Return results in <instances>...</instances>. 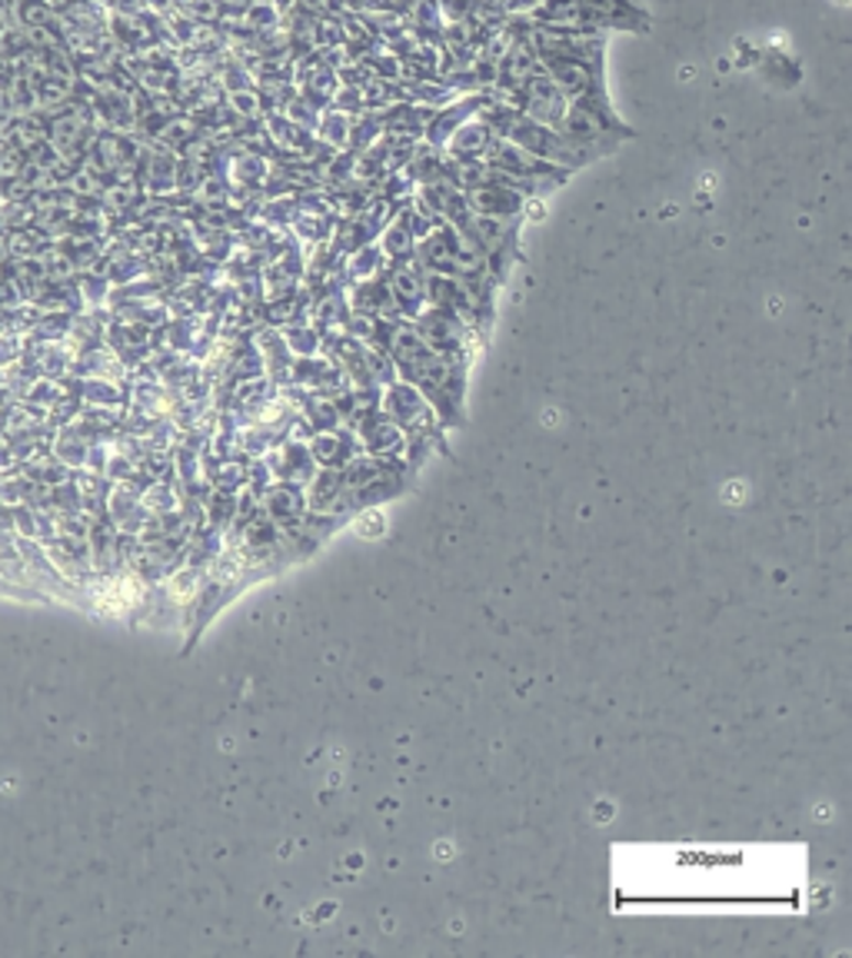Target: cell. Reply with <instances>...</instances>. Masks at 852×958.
Returning a JSON list of instances; mask_svg holds the SVG:
<instances>
[{
  "label": "cell",
  "mask_w": 852,
  "mask_h": 958,
  "mask_svg": "<svg viewBox=\"0 0 852 958\" xmlns=\"http://www.w3.org/2000/svg\"><path fill=\"white\" fill-rule=\"evenodd\" d=\"M556 131L573 147H579L589 160H596L602 154H613L620 147V141L633 137V127L627 124V120H620V113L613 110L610 90H596V93L569 100Z\"/></svg>",
  "instance_id": "cell-1"
},
{
  "label": "cell",
  "mask_w": 852,
  "mask_h": 958,
  "mask_svg": "<svg viewBox=\"0 0 852 958\" xmlns=\"http://www.w3.org/2000/svg\"><path fill=\"white\" fill-rule=\"evenodd\" d=\"M500 141H510V144L523 147L527 154H533V157H540V160L566 170V174L576 170V167H583V164H589V157L579 147H573L556 127L536 124V120L523 116L520 110L510 113V120H507L504 131H500Z\"/></svg>",
  "instance_id": "cell-2"
},
{
  "label": "cell",
  "mask_w": 852,
  "mask_h": 958,
  "mask_svg": "<svg viewBox=\"0 0 852 958\" xmlns=\"http://www.w3.org/2000/svg\"><path fill=\"white\" fill-rule=\"evenodd\" d=\"M606 60H576V57H553V54H540V67L543 74L560 87V93L566 100L606 90Z\"/></svg>",
  "instance_id": "cell-3"
},
{
  "label": "cell",
  "mask_w": 852,
  "mask_h": 958,
  "mask_svg": "<svg viewBox=\"0 0 852 958\" xmlns=\"http://www.w3.org/2000/svg\"><path fill=\"white\" fill-rule=\"evenodd\" d=\"M530 37H533L536 54L576 57V60H606V34L530 24Z\"/></svg>",
  "instance_id": "cell-4"
},
{
  "label": "cell",
  "mask_w": 852,
  "mask_h": 958,
  "mask_svg": "<svg viewBox=\"0 0 852 958\" xmlns=\"http://www.w3.org/2000/svg\"><path fill=\"white\" fill-rule=\"evenodd\" d=\"M510 103L523 116L536 120V124H546V127H560V120H563V113L569 107V100L560 93V87L543 74V67L510 97Z\"/></svg>",
  "instance_id": "cell-5"
},
{
  "label": "cell",
  "mask_w": 852,
  "mask_h": 958,
  "mask_svg": "<svg viewBox=\"0 0 852 958\" xmlns=\"http://www.w3.org/2000/svg\"><path fill=\"white\" fill-rule=\"evenodd\" d=\"M290 80H294V90L307 100V103H313L317 110H323V107H330L333 103V93H336V87H340V74L313 51V54H307V57H300V60H294V67H290Z\"/></svg>",
  "instance_id": "cell-6"
},
{
  "label": "cell",
  "mask_w": 852,
  "mask_h": 958,
  "mask_svg": "<svg viewBox=\"0 0 852 958\" xmlns=\"http://www.w3.org/2000/svg\"><path fill=\"white\" fill-rule=\"evenodd\" d=\"M380 113V127L387 137H400V141H410V144H420L423 141V131L430 124V113L433 107H420V103H410V100H397Z\"/></svg>",
  "instance_id": "cell-7"
},
{
  "label": "cell",
  "mask_w": 852,
  "mask_h": 958,
  "mask_svg": "<svg viewBox=\"0 0 852 958\" xmlns=\"http://www.w3.org/2000/svg\"><path fill=\"white\" fill-rule=\"evenodd\" d=\"M497 134L483 124V120L469 116L463 120V124L450 134V141L440 147L446 160H486V154H490Z\"/></svg>",
  "instance_id": "cell-8"
},
{
  "label": "cell",
  "mask_w": 852,
  "mask_h": 958,
  "mask_svg": "<svg viewBox=\"0 0 852 958\" xmlns=\"http://www.w3.org/2000/svg\"><path fill=\"white\" fill-rule=\"evenodd\" d=\"M403 14V24L410 27V34L423 44H433L440 47V37H443V14H440V4L436 0H407V4L400 8Z\"/></svg>",
  "instance_id": "cell-9"
},
{
  "label": "cell",
  "mask_w": 852,
  "mask_h": 958,
  "mask_svg": "<svg viewBox=\"0 0 852 958\" xmlns=\"http://www.w3.org/2000/svg\"><path fill=\"white\" fill-rule=\"evenodd\" d=\"M313 137L323 147H330V151H346V141H350V113H343L336 107H323Z\"/></svg>",
  "instance_id": "cell-10"
},
{
  "label": "cell",
  "mask_w": 852,
  "mask_h": 958,
  "mask_svg": "<svg viewBox=\"0 0 852 958\" xmlns=\"http://www.w3.org/2000/svg\"><path fill=\"white\" fill-rule=\"evenodd\" d=\"M380 137H384V127H380V113L377 110L350 113V141H346L350 154H363L367 147H374Z\"/></svg>",
  "instance_id": "cell-11"
},
{
  "label": "cell",
  "mask_w": 852,
  "mask_h": 958,
  "mask_svg": "<svg viewBox=\"0 0 852 958\" xmlns=\"http://www.w3.org/2000/svg\"><path fill=\"white\" fill-rule=\"evenodd\" d=\"M226 110L233 113V120H264V103L257 87H243L226 93Z\"/></svg>",
  "instance_id": "cell-12"
},
{
  "label": "cell",
  "mask_w": 852,
  "mask_h": 958,
  "mask_svg": "<svg viewBox=\"0 0 852 958\" xmlns=\"http://www.w3.org/2000/svg\"><path fill=\"white\" fill-rule=\"evenodd\" d=\"M280 113H284L287 120H294V124H297V127L310 131V134L317 131V120H320V110H317L313 103H307V100H303L300 93H294V97L287 100V107H284Z\"/></svg>",
  "instance_id": "cell-13"
},
{
  "label": "cell",
  "mask_w": 852,
  "mask_h": 958,
  "mask_svg": "<svg viewBox=\"0 0 852 958\" xmlns=\"http://www.w3.org/2000/svg\"><path fill=\"white\" fill-rule=\"evenodd\" d=\"M436 4H440V14L446 24H463L473 14L476 0H436Z\"/></svg>",
  "instance_id": "cell-14"
},
{
  "label": "cell",
  "mask_w": 852,
  "mask_h": 958,
  "mask_svg": "<svg viewBox=\"0 0 852 958\" xmlns=\"http://www.w3.org/2000/svg\"><path fill=\"white\" fill-rule=\"evenodd\" d=\"M479 4L494 8V11H500L507 18H527L536 8V0H479Z\"/></svg>",
  "instance_id": "cell-15"
},
{
  "label": "cell",
  "mask_w": 852,
  "mask_h": 958,
  "mask_svg": "<svg viewBox=\"0 0 852 958\" xmlns=\"http://www.w3.org/2000/svg\"><path fill=\"white\" fill-rule=\"evenodd\" d=\"M251 4H254V0H220V8L226 11V24L240 21V14L247 11Z\"/></svg>",
  "instance_id": "cell-16"
},
{
  "label": "cell",
  "mask_w": 852,
  "mask_h": 958,
  "mask_svg": "<svg viewBox=\"0 0 852 958\" xmlns=\"http://www.w3.org/2000/svg\"><path fill=\"white\" fill-rule=\"evenodd\" d=\"M637 4H640V0H637Z\"/></svg>",
  "instance_id": "cell-17"
}]
</instances>
